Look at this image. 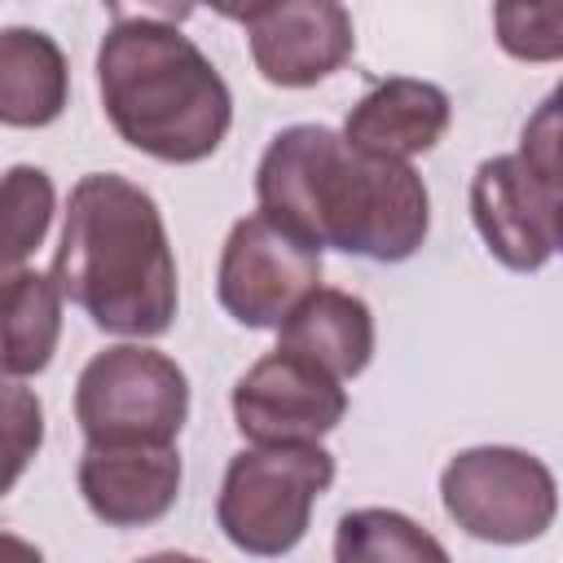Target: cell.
Returning <instances> with one entry per match:
<instances>
[{
	"instance_id": "obj_10",
	"label": "cell",
	"mask_w": 563,
	"mask_h": 563,
	"mask_svg": "<svg viewBox=\"0 0 563 563\" xmlns=\"http://www.w3.org/2000/svg\"><path fill=\"white\" fill-rule=\"evenodd\" d=\"M84 506L106 528H150L180 497L176 440H88L79 457Z\"/></svg>"
},
{
	"instance_id": "obj_1",
	"label": "cell",
	"mask_w": 563,
	"mask_h": 563,
	"mask_svg": "<svg viewBox=\"0 0 563 563\" xmlns=\"http://www.w3.org/2000/svg\"><path fill=\"white\" fill-rule=\"evenodd\" d=\"M260 211L312 242L374 264L418 255L431 229V194L405 158H383L321 123L282 128L255 167Z\"/></svg>"
},
{
	"instance_id": "obj_20",
	"label": "cell",
	"mask_w": 563,
	"mask_h": 563,
	"mask_svg": "<svg viewBox=\"0 0 563 563\" xmlns=\"http://www.w3.org/2000/svg\"><path fill=\"white\" fill-rule=\"evenodd\" d=\"M110 13H114V22H123V18H154V22H185L189 13H194V4L198 0H101Z\"/></svg>"
},
{
	"instance_id": "obj_14",
	"label": "cell",
	"mask_w": 563,
	"mask_h": 563,
	"mask_svg": "<svg viewBox=\"0 0 563 563\" xmlns=\"http://www.w3.org/2000/svg\"><path fill=\"white\" fill-rule=\"evenodd\" d=\"M70 101V66L53 35L35 26L0 31V123L48 128Z\"/></svg>"
},
{
	"instance_id": "obj_13",
	"label": "cell",
	"mask_w": 563,
	"mask_h": 563,
	"mask_svg": "<svg viewBox=\"0 0 563 563\" xmlns=\"http://www.w3.org/2000/svg\"><path fill=\"white\" fill-rule=\"evenodd\" d=\"M277 347L308 356L334 378H356L374 356V312L361 295L312 286L277 325Z\"/></svg>"
},
{
	"instance_id": "obj_12",
	"label": "cell",
	"mask_w": 563,
	"mask_h": 563,
	"mask_svg": "<svg viewBox=\"0 0 563 563\" xmlns=\"http://www.w3.org/2000/svg\"><path fill=\"white\" fill-rule=\"evenodd\" d=\"M453 119V101L440 84L427 79H383L374 84L343 119V141H352L356 150L383 154V158H413L435 150V141L444 136Z\"/></svg>"
},
{
	"instance_id": "obj_17",
	"label": "cell",
	"mask_w": 563,
	"mask_h": 563,
	"mask_svg": "<svg viewBox=\"0 0 563 563\" xmlns=\"http://www.w3.org/2000/svg\"><path fill=\"white\" fill-rule=\"evenodd\" d=\"M57 194L44 167L18 163L0 176V277L22 268L31 251L48 238Z\"/></svg>"
},
{
	"instance_id": "obj_5",
	"label": "cell",
	"mask_w": 563,
	"mask_h": 563,
	"mask_svg": "<svg viewBox=\"0 0 563 563\" xmlns=\"http://www.w3.org/2000/svg\"><path fill=\"white\" fill-rule=\"evenodd\" d=\"M444 515L475 541L519 545L537 541L559 510V484L550 466L510 444H475L449 457L440 471Z\"/></svg>"
},
{
	"instance_id": "obj_4",
	"label": "cell",
	"mask_w": 563,
	"mask_h": 563,
	"mask_svg": "<svg viewBox=\"0 0 563 563\" xmlns=\"http://www.w3.org/2000/svg\"><path fill=\"white\" fill-rule=\"evenodd\" d=\"M330 484L334 453H325L317 440L251 444L229 457L216 497V523L246 554H286L303 541L312 506Z\"/></svg>"
},
{
	"instance_id": "obj_8",
	"label": "cell",
	"mask_w": 563,
	"mask_h": 563,
	"mask_svg": "<svg viewBox=\"0 0 563 563\" xmlns=\"http://www.w3.org/2000/svg\"><path fill=\"white\" fill-rule=\"evenodd\" d=\"M471 220L506 268H545L559 251V167H541L528 154L484 158L471 176Z\"/></svg>"
},
{
	"instance_id": "obj_19",
	"label": "cell",
	"mask_w": 563,
	"mask_h": 563,
	"mask_svg": "<svg viewBox=\"0 0 563 563\" xmlns=\"http://www.w3.org/2000/svg\"><path fill=\"white\" fill-rule=\"evenodd\" d=\"M44 444V405L31 387L0 374V497L26 475Z\"/></svg>"
},
{
	"instance_id": "obj_3",
	"label": "cell",
	"mask_w": 563,
	"mask_h": 563,
	"mask_svg": "<svg viewBox=\"0 0 563 563\" xmlns=\"http://www.w3.org/2000/svg\"><path fill=\"white\" fill-rule=\"evenodd\" d=\"M110 128L158 163H202L233 123V92L207 53L172 22L123 18L97 48Z\"/></svg>"
},
{
	"instance_id": "obj_9",
	"label": "cell",
	"mask_w": 563,
	"mask_h": 563,
	"mask_svg": "<svg viewBox=\"0 0 563 563\" xmlns=\"http://www.w3.org/2000/svg\"><path fill=\"white\" fill-rule=\"evenodd\" d=\"M233 422L251 444L321 440L347 413L343 378L299 352L273 347L233 383Z\"/></svg>"
},
{
	"instance_id": "obj_2",
	"label": "cell",
	"mask_w": 563,
	"mask_h": 563,
	"mask_svg": "<svg viewBox=\"0 0 563 563\" xmlns=\"http://www.w3.org/2000/svg\"><path fill=\"white\" fill-rule=\"evenodd\" d=\"M53 282L106 334H167L180 290L158 202L119 172L79 176L53 255Z\"/></svg>"
},
{
	"instance_id": "obj_15",
	"label": "cell",
	"mask_w": 563,
	"mask_h": 563,
	"mask_svg": "<svg viewBox=\"0 0 563 563\" xmlns=\"http://www.w3.org/2000/svg\"><path fill=\"white\" fill-rule=\"evenodd\" d=\"M62 339V290L48 273L13 268L0 277V374L31 378L48 369Z\"/></svg>"
},
{
	"instance_id": "obj_7",
	"label": "cell",
	"mask_w": 563,
	"mask_h": 563,
	"mask_svg": "<svg viewBox=\"0 0 563 563\" xmlns=\"http://www.w3.org/2000/svg\"><path fill=\"white\" fill-rule=\"evenodd\" d=\"M321 282V251L255 211L242 216L220 251L216 295L220 308L246 330H277L282 317Z\"/></svg>"
},
{
	"instance_id": "obj_18",
	"label": "cell",
	"mask_w": 563,
	"mask_h": 563,
	"mask_svg": "<svg viewBox=\"0 0 563 563\" xmlns=\"http://www.w3.org/2000/svg\"><path fill=\"white\" fill-rule=\"evenodd\" d=\"M493 31H497V44L515 62H559L563 57V0H497Z\"/></svg>"
},
{
	"instance_id": "obj_21",
	"label": "cell",
	"mask_w": 563,
	"mask_h": 563,
	"mask_svg": "<svg viewBox=\"0 0 563 563\" xmlns=\"http://www.w3.org/2000/svg\"><path fill=\"white\" fill-rule=\"evenodd\" d=\"M220 18H229V22H251L260 9H268L273 0H207Z\"/></svg>"
},
{
	"instance_id": "obj_16",
	"label": "cell",
	"mask_w": 563,
	"mask_h": 563,
	"mask_svg": "<svg viewBox=\"0 0 563 563\" xmlns=\"http://www.w3.org/2000/svg\"><path fill=\"white\" fill-rule=\"evenodd\" d=\"M334 559L339 563H444L449 550L422 532L409 515L400 510H383V506H365V510H347L334 528Z\"/></svg>"
},
{
	"instance_id": "obj_6",
	"label": "cell",
	"mask_w": 563,
	"mask_h": 563,
	"mask_svg": "<svg viewBox=\"0 0 563 563\" xmlns=\"http://www.w3.org/2000/svg\"><path fill=\"white\" fill-rule=\"evenodd\" d=\"M189 418L185 369L145 343L97 352L75 383V422L88 440H176Z\"/></svg>"
},
{
	"instance_id": "obj_11",
	"label": "cell",
	"mask_w": 563,
	"mask_h": 563,
	"mask_svg": "<svg viewBox=\"0 0 563 563\" xmlns=\"http://www.w3.org/2000/svg\"><path fill=\"white\" fill-rule=\"evenodd\" d=\"M246 44L268 84L312 88L352 57L356 26L343 0H273L246 22Z\"/></svg>"
}]
</instances>
